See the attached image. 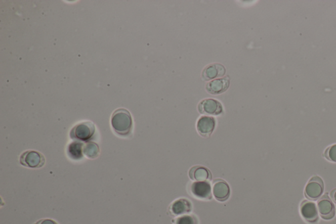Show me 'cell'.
Returning <instances> with one entry per match:
<instances>
[{
    "label": "cell",
    "instance_id": "cell-1",
    "mask_svg": "<svg viewBox=\"0 0 336 224\" xmlns=\"http://www.w3.org/2000/svg\"><path fill=\"white\" fill-rule=\"evenodd\" d=\"M111 125L118 134L122 136L129 135L133 127L131 114L125 109L116 110L112 115Z\"/></svg>",
    "mask_w": 336,
    "mask_h": 224
},
{
    "label": "cell",
    "instance_id": "cell-2",
    "mask_svg": "<svg viewBox=\"0 0 336 224\" xmlns=\"http://www.w3.org/2000/svg\"><path fill=\"white\" fill-rule=\"evenodd\" d=\"M95 133V126L92 122H83L78 124L71 130L70 136L77 141H87Z\"/></svg>",
    "mask_w": 336,
    "mask_h": 224
},
{
    "label": "cell",
    "instance_id": "cell-3",
    "mask_svg": "<svg viewBox=\"0 0 336 224\" xmlns=\"http://www.w3.org/2000/svg\"><path fill=\"white\" fill-rule=\"evenodd\" d=\"M44 156L39 152L27 151L22 154L20 157V163L24 167L31 169H40L45 165Z\"/></svg>",
    "mask_w": 336,
    "mask_h": 224
},
{
    "label": "cell",
    "instance_id": "cell-4",
    "mask_svg": "<svg viewBox=\"0 0 336 224\" xmlns=\"http://www.w3.org/2000/svg\"><path fill=\"white\" fill-rule=\"evenodd\" d=\"M325 184L323 179L318 176L312 177L308 181L305 189V194L307 199L316 201L323 195Z\"/></svg>",
    "mask_w": 336,
    "mask_h": 224
},
{
    "label": "cell",
    "instance_id": "cell-5",
    "mask_svg": "<svg viewBox=\"0 0 336 224\" xmlns=\"http://www.w3.org/2000/svg\"><path fill=\"white\" fill-rule=\"evenodd\" d=\"M318 209L322 219L329 221L333 219L336 215L335 206L328 194L323 196L318 201Z\"/></svg>",
    "mask_w": 336,
    "mask_h": 224
},
{
    "label": "cell",
    "instance_id": "cell-6",
    "mask_svg": "<svg viewBox=\"0 0 336 224\" xmlns=\"http://www.w3.org/2000/svg\"><path fill=\"white\" fill-rule=\"evenodd\" d=\"M198 108L200 113L204 115H219L223 111L221 103L213 99H204Z\"/></svg>",
    "mask_w": 336,
    "mask_h": 224
},
{
    "label": "cell",
    "instance_id": "cell-7",
    "mask_svg": "<svg viewBox=\"0 0 336 224\" xmlns=\"http://www.w3.org/2000/svg\"><path fill=\"white\" fill-rule=\"evenodd\" d=\"M300 211L302 217L305 220L307 223L314 224L319 221V215L317 207L313 202L303 201L300 207Z\"/></svg>",
    "mask_w": 336,
    "mask_h": 224
},
{
    "label": "cell",
    "instance_id": "cell-8",
    "mask_svg": "<svg viewBox=\"0 0 336 224\" xmlns=\"http://www.w3.org/2000/svg\"><path fill=\"white\" fill-rule=\"evenodd\" d=\"M191 191L193 195L200 199H211V189L208 181H197L192 184Z\"/></svg>",
    "mask_w": 336,
    "mask_h": 224
},
{
    "label": "cell",
    "instance_id": "cell-9",
    "mask_svg": "<svg viewBox=\"0 0 336 224\" xmlns=\"http://www.w3.org/2000/svg\"><path fill=\"white\" fill-rule=\"evenodd\" d=\"M197 127L200 134L204 137H209L215 129V119L211 117H202L198 121Z\"/></svg>",
    "mask_w": 336,
    "mask_h": 224
},
{
    "label": "cell",
    "instance_id": "cell-10",
    "mask_svg": "<svg viewBox=\"0 0 336 224\" xmlns=\"http://www.w3.org/2000/svg\"><path fill=\"white\" fill-rule=\"evenodd\" d=\"M229 77L222 78V79H216L210 82L206 86V89L209 93L216 95V94H220L225 92L229 88Z\"/></svg>",
    "mask_w": 336,
    "mask_h": 224
},
{
    "label": "cell",
    "instance_id": "cell-11",
    "mask_svg": "<svg viewBox=\"0 0 336 224\" xmlns=\"http://www.w3.org/2000/svg\"><path fill=\"white\" fill-rule=\"evenodd\" d=\"M213 194L216 200L220 202L227 201L230 196V188L227 182L219 179L214 183Z\"/></svg>",
    "mask_w": 336,
    "mask_h": 224
},
{
    "label": "cell",
    "instance_id": "cell-12",
    "mask_svg": "<svg viewBox=\"0 0 336 224\" xmlns=\"http://www.w3.org/2000/svg\"><path fill=\"white\" fill-rule=\"evenodd\" d=\"M225 69L221 64H211L206 67L203 72V79L205 81L223 77L225 74Z\"/></svg>",
    "mask_w": 336,
    "mask_h": 224
},
{
    "label": "cell",
    "instance_id": "cell-13",
    "mask_svg": "<svg viewBox=\"0 0 336 224\" xmlns=\"http://www.w3.org/2000/svg\"><path fill=\"white\" fill-rule=\"evenodd\" d=\"M190 179L197 181H207L211 179V174L207 168L197 166L189 171Z\"/></svg>",
    "mask_w": 336,
    "mask_h": 224
},
{
    "label": "cell",
    "instance_id": "cell-14",
    "mask_svg": "<svg viewBox=\"0 0 336 224\" xmlns=\"http://www.w3.org/2000/svg\"><path fill=\"white\" fill-rule=\"evenodd\" d=\"M192 210V204L189 200L180 199L177 200L172 204L171 211L174 215H183L189 213Z\"/></svg>",
    "mask_w": 336,
    "mask_h": 224
},
{
    "label": "cell",
    "instance_id": "cell-15",
    "mask_svg": "<svg viewBox=\"0 0 336 224\" xmlns=\"http://www.w3.org/2000/svg\"><path fill=\"white\" fill-rule=\"evenodd\" d=\"M84 144L81 141L72 142L68 147V155L71 159L79 161L84 157Z\"/></svg>",
    "mask_w": 336,
    "mask_h": 224
},
{
    "label": "cell",
    "instance_id": "cell-16",
    "mask_svg": "<svg viewBox=\"0 0 336 224\" xmlns=\"http://www.w3.org/2000/svg\"><path fill=\"white\" fill-rule=\"evenodd\" d=\"M99 147L97 143L89 141L84 146V155L89 159H96L99 155Z\"/></svg>",
    "mask_w": 336,
    "mask_h": 224
},
{
    "label": "cell",
    "instance_id": "cell-17",
    "mask_svg": "<svg viewBox=\"0 0 336 224\" xmlns=\"http://www.w3.org/2000/svg\"><path fill=\"white\" fill-rule=\"evenodd\" d=\"M175 224H198V221L194 216L185 215L178 218Z\"/></svg>",
    "mask_w": 336,
    "mask_h": 224
},
{
    "label": "cell",
    "instance_id": "cell-18",
    "mask_svg": "<svg viewBox=\"0 0 336 224\" xmlns=\"http://www.w3.org/2000/svg\"><path fill=\"white\" fill-rule=\"evenodd\" d=\"M325 157L329 161L336 163V144L330 146L325 151Z\"/></svg>",
    "mask_w": 336,
    "mask_h": 224
},
{
    "label": "cell",
    "instance_id": "cell-19",
    "mask_svg": "<svg viewBox=\"0 0 336 224\" xmlns=\"http://www.w3.org/2000/svg\"><path fill=\"white\" fill-rule=\"evenodd\" d=\"M35 224H58L55 221L51 219H43L38 221Z\"/></svg>",
    "mask_w": 336,
    "mask_h": 224
},
{
    "label": "cell",
    "instance_id": "cell-20",
    "mask_svg": "<svg viewBox=\"0 0 336 224\" xmlns=\"http://www.w3.org/2000/svg\"><path fill=\"white\" fill-rule=\"evenodd\" d=\"M331 195L332 199H333V201L336 203V189H334L333 191L331 192Z\"/></svg>",
    "mask_w": 336,
    "mask_h": 224
}]
</instances>
